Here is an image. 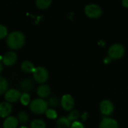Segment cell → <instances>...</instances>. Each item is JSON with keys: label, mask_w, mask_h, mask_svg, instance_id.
Wrapping results in <instances>:
<instances>
[{"label": "cell", "mask_w": 128, "mask_h": 128, "mask_svg": "<svg viewBox=\"0 0 128 128\" xmlns=\"http://www.w3.org/2000/svg\"><path fill=\"white\" fill-rule=\"evenodd\" d=\"M7 44L12 50H18L25 44V35L20 31H13L7 37Z\"/></svg>", "instance_id": "cell-1"}, {"label": "cell", "mask_w": 128, "mask_h": 128, "mask_svg": "<svg viewBox=\"0 0 128 128\" xmlns=\"http://www.w3.org/2000/svg\"><path fill=\"white\" fill-rule=\"evenodd\" d=\"M70 121L68 117H61L56 122V128H70Z\"/></svg>", "instance_id": "cell-16"}, {"label": "cell", "mask_w": 128, "mask_h": 128, "mask_svg": "<svg viewBox=\"0 0 128 128\" xmlns=\"http://www.w3.org/2000/svg\"><path fill=\"white\" fill-rule=\"evenodd\" d=\"M100 110L102 114L110 116L114 110V106L112 103L109 100H104L100 104Z\"/></svg>", "instance_id": "cell-9"}, {"label": "cell", "mask_w": 128, "mask_h": 128, "mask_svg": "<svg viewBox=\"0 0 128 128\" xmlns=\"http://www.w3.org/2000/svg\"><path fill=\"white\" fill-rule=\"evenodd\" d=\"M30 128H46V124L41 119H34L31 122Z\"/></svg>", "instance_id": "cell-18"}, {"label": "cell", "mask_w": 128, "mask_h": 128, "mask_svg": "<svg viewBox=\"0 0 128 128\" xmlns=\"http://www.w3.org/2000/svg\"><path fill=\"white\" fill-rule=\"evenodd\" d=\"M18 118L14 116H8L3 122V128H16L18 125Z\"/></svg>", "instance_id": "cell-13"}, {"label": "cell", "mask_w": 128, "mask_h": 128, "mask_svg": "<svg viewBox=\"0 0 128 128\" xmlns=\"http://www.w3.org/2000/svg\"><path fill=\"white\" fill-rule=\"evenodd\" d=\"M48 104L51 106H57L59 104V100L56 97H52L49 99Z\"/></svg>", "instance_id": "cell-25"}, {"label": "cell", "mask_w": 128, "mask_h": 128, "mask_svg": "<svg viewBox=\"0 0 128 128\" xmlns=\"http://www.w3.org/2000/svg\"><path fill=\"white\" fill-rule=\"evenodd\" d=\"M20 88L24 91V92L28 93L34 88V84L31 79H24L20 83Z\"/></svg>", "instance_id": "cell-12"}, {"label": "cell", "mask_w": 128, "mask_h": 128, "mask_svg": "<svg viewBox=\"0 0 128 128\" xmlns=\"http://www.w3.org/2000/svg\"><path fill=\"white\" fill-rule=\"evenodd\" d=\"M20 102H21L22 104H23V105H28L30 103L31 98H30V95H29L28 93L23 92L21 94V97H20Z\"/></svg>", "instance_id": "cell-20"}, {"label": "cell", "mask_w": 128, "mask_h": 128, "mask_svg": "<svg viewBox=\"0 0 128 128\" xmlns=\"http://www.w3.org/2000/svg\"><path fill=\"white\" fill-rule=\"evenodd\" d=\"M18 120L21 123H26L28 120V115L24 111H21L18 114Z\"/></svg>", "instance_id": "cell-21"}, {"label": "cell", "mask_w": 128, "mask_h": 128, "mask_svg": "<svg viewBox=\"0 0 128 128\" xmlns=\"http://www.w3.org/2000/svg\"><path fill=\"white\" fill-rule=\"evenodd\" d=\"M16 58L17 56L16 52H14V51H8L1 56V62L7 66H10L16 62Z\"/></svg>", "instance_id": "cell-6"}, {"label": "cell", "mask_w": 128, "mask_h": 128, "mask_svg": "<svg viewBox=\"0 0 128 128\" xmlns=\"http://www.w3.org/2000/svg\"><path fill=\"white\" fill-rule=\"evenodd\" d=\"M30 110L35 114H42L48 110V103L43 98H36L30 103Z\"/></svg>", "instance_id": "cell-2"}, {"label": "cell", "mask_w": 128, "mask_h": 128, "mask_svg": "<svg viewBox=\"0 0 128 128\" xmlns=\"http://www.w3.org/2000/svg\"><path fill=\"white\" fill-rule=\"evenodd\" d=\"M122 4L124 7L128 8V0H123L122 1Z\"/></svg>", "instance_id": "cell-27"}, {"label": "cell", "mask_w": 128, "mask_h": 128, "mask_svg": "<svg viewBox=\"0 0 128 128\" xmlns=\"http://www.w3.org/2000/svg\"><path fill=\"white\" fill-rule=\"evenodd\" d=\"M86 14L90 18H98L102 14V9L100 5L95 3H91L86 5L85 8Z\"/></svg>", "instance_id": "cell-4"}, {"label": "cell", "mask_w": 128, "mask_h": 128, "mask_svg": "<svg viewBox=\"0 0 128 128\" xmlns=\"http://www.w3.org/2000/svg\"><path fill=\"white\" fill-rule=\"evenodd\" d=\"M46 116L48 118L50 119H55L57 118V112L56 110H54L53 109H48L46 111Z\"/></svg>", "instance_id": "cell-23"}, {"label": "cell", "mask_w": 128, "mask_h": 128, "mask_svg": "<svg viewBox=\"0 0 128 128\" xmlns=\"http://www.w3.org/2000/svg\"><path fill=\"white\" fill-rule=\"evenodd\" d=\"M21 94L20 92L16 88H10L4 94V98L7 102L14 103L20 99Z\"/></svg>", "instance_id": "cell-8"}, {"label": "cell", "mask_w": 128, "mask_h": 128, "mask_svg": "<svg viewBox=\"0 0 128 128\" xmlns=\"http://www.w3.org/2000/svg\"><path fill=\"white\" fill-rule=\"evenodd\" d=\"M33 76L37 82L40 83H43L48 80L49 73H48V70L44 67L38 66L36 67L33 73Z\"/></svg>", "instance_id": "cell-5"}, {"label": "cell", "mask_w": 128, "mask_h": 128, "mask_svg": "<svg viewBox=\"0 0 128 128\" xmlns=\"http://www.w3.org/2000/svg\"><path fill=\"white\" fill-rule=\"evenodd\" d=\"M87 116H88V114H87V112H85V113H83V114H82V119H83V120H86V119L87 118Z\"/></svg>", "instance_id": "cell-28"}, {"label": "cell", "mask_w": 128, "mask_h": 128, "mask_svg": "<svg viewBox=\"0 0 128 128\" xmlns=\"http://www.w3.org/2000/svg\"><path fill=\"white\" fill-rule=\"evenodd\" d=\"M37 94L40 98L48 97L50 94V86H48L47 85H45V84H42V85L39 86L38 88H37Z\"/></svg>", "instance_id": "cell-14"}, {"label": "cell", "mask_w": 128, "mask_h": 128, "mask_svg": "<svg viewBox=\"0 0 128 128\" xmlns=\"http://www.w3.org/2000/svg\"><path fill=\"white\" fill-rule=\"evenodd\" d=\"M70 128H85L84 125L82 124V123H81L80 122H78V121H76V122H74L72 124H71V127Z\"/></svg>", "instance_id": "cell-26"}, {"label": "cell", "mask_w": 128, "mask_h": 128, "mask_svg": "<svg viewBox=\"0 0 128 128\" xmlns=\"http://www.w3.org/2000/svg\"><path fill=\"white\" fill-rule=\"evenodd\" d=\"M35 68H36L34 67L33 63L28 60L22 62L21 64V69L23 72H26V73H31V72L34 73Z\"/></svg>", "instance_id": "cell-15"}, {"label": "cell", "mask_w": 128, "mask_h": 128, "mask_svg": "<svg viewBox=\"0 0 128 128\" xmlns=\"http://www.w3.org/2000/svg\"><path fill=\"white\" fill-rule=\"evenodd\" d=\"M52 4L51 0H37L35 2L36 6L40 9H46Z\"/></svg>", "instance_id": "cell-17"}, {"label": "cell", "mask_w": 128, "mask_h": 128, "mask_svg": "<svg viewBox=\"0 0 128 128\" xmlns=\"http://www.w3.org/2000/svg\"><path fill=\"white\" fill-rule=\"evenodd\" d=\"M8 84L7 80L4 77L1 76L0 77V94H1L7 92L6 90L8 88Z\"/></svg>", "instance_id": "cell-19"}, {"label": "cell", "mask_w": 128, "mask_h": 128, "mask_svg": "<svg viewBox=\"0 0 128 128\" xmlns=\"http://www.w3.org/2000/svg\"><path fill=\"white\" fill-rule=\"evenodd\" d=\"M7 35H8V28L3 24H1L0 25V38L3 39Z\"/></svg>", "instance_id": "cell-24"}, {"label": "cell", "mask_w": 128, "mask_h": 128, "mask_svg": "<svg viewBox=\"0 0 128 128\" xmlns=\"http://www.w3.org/2000/svg\"><path fill=\"white\" fill-rule=\"evenodd\" d=\"M0 68H1V71H2V69H3V66H2V62L0 63Z\"/></svg>", "instance_id": "cell-29"}, {"label": "cell", "mask_w": 128, "mask_h": 128, "mask_svg": "<svg viewBox=\"0 0 128 128\" xmlns=\"http://www.w3.org/2000/svg\"><path fill=\"white\" fill-rule=\"evenodd\" d=\"M27 128V127H26V126H21L20 128Z\"/></svg>", "instance_id": "cell-30"}, {"label": "cell", "mask_w": 128, "mask_h": 128, "mask_svg": "<svg viewBox=\"0 0 128 128\" xmlns=\"http://www.w3.org/2000/svg\"><path fill=\"white\" fill-rule=\"evenodd\" d=\"M124 52L125 50L123 45L120 44H114L110 46L108 50V55L110 58L118 59L124 56Z\"/></svg>", "instance_id": "cell-3"}, {"label": "cell", "mask_w": 128, "mask_h": 128, "mask_svg": "<svg viewBox=\"0 0 128 128\" xmlns=\"http://www.w3.org/2000/svg\"><path fill=\"white\" fill-rule=\"evenodd\" d=\"M61 105L62 106V108L67 111L71 110L74 106V100L73 98V97L69 94H64L62 98H61Z\"/></svg>", "instance_id": "cell-7"}, {"label": "cell", "mask_w": 128, "mask_h": 128, "mask_svg": "<svg viewBox=\"0 0 128 128\" xmlns=\"http://www.w3.org/2000/svg\"><path fill=\"white\" fill-rule=\"evenodd\" d=\"M12 112V106L9 102H2L0 104V116L2 118L8 117Z\"/></svg>", "instance_id": "cell-11"}, {"label": "cell", "mask_w": 128, "mask_h": 128, "mask_svg": "<svg viewBox=\"0 0 128 128\" xmlns=\"http://www.w3.org/2000/svg\"><path fill=\"white\" fill-rule=\"evenodd\" d=\"M80 116V112L77 110H73L68 116V118L70 121V122H76V119L79 118Z\"/></svg>", "instance_id": "cell-22"}, {"label": "cell", "mask_w": 128, "mask_h": 128, "mask_svg": "<svg viewBox=\"0 0 128 128\" xmlns=\"http://www.w3.org/2000/svg\"><path fill=\"white\" fill-rule=\"evenodd\" d=\"M99 128H118V124L114 118H104L100 122Z\"/></svg>", "instance_id": "cell-10"}]
</instances>
